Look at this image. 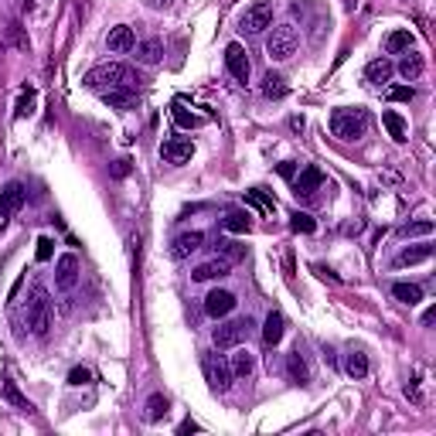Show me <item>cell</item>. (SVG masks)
<instances>
[{"label": "cell", "mask_w": 436, "mask_h": 436, "mask_svg": "<svg viewBox=\"0 0 436 436\" xmlns=\"http://www.w3.org/2000/svg\"><path fill=\"white\" fill-rule=\"evenodd\" d=\"M225 69H229V76H232L236 82H249L253 65H249V55H246V48H242L239 41H232V45L225 48Z\"/></svg>", "instance_id": "obj_9"}, {"label": "cell", "mask_w": 436, "mask_h": 436, "mask_svg": "<svg viewBox=\"0 0 436 436\" xmlns=\"http://www.w3.org/2000/svg\"><path fill=\"white\" fill-rule=\"evenodd\" d=\"M144 3H147L150 10H168V7H171V0H144Z\"/></svg>", "instance_id": "obj_43"}, {"label": "cell", "mask_w": 436, "mask_h": 436, "mask_svg": "<svg viewBox=\"0 0 436 436\" xmlns=\"http://www.w3.org/2000/svg\"><path fill=\"white\" fill-rule=\"evenodd\" d=\"M297 48H300V31L293 24H276L273 34H269V41H266L269 58L273 62H286V58L297 55Z\"/></svg>", "instance_id": "obj_4"}, {"label": "cell", "mask_w": 436, "mask_h": 436, "mask_svg": "<svg viewBox=\"0 0 436 436\" xmlns=\"http://www.w3.org/2000/svg\"><path fill=\"white\" fill-rule=\"evenodd\" d=\"M385 95H389L392 102H413V99H416V89L413 86H392V89H385Z\"/></svg>", "instance_id": "obj_35"}, {"label": "cell", "mask_w": 436, "mask_h": 436, "mask_svg": "<svg viewBox=\"0 0 436 436\" xmlns=\"http://www.w3.org/2000/svg\"><path fill=\"white\" fill-rule=\"evenodd\" d=\"M413 48V34L409 31H392L389 38H385V51L389 55H406Z\"/></svg>", "instance_id": "obj_25"}, {"label": "cell", "mask_w": 436, "mask_h": 436, "mask_svg": "<svg viewBox=\"0 0 436 436\" xmlns=\"http://www.w3.org/2000/svg\"><path fill=\"white\" fill-rule=\"evenodd\" d=\"M253 331V317H242V321H225V324H218L215 331H211V341H215V348L218 351H229L236 348L246 334Z\"/></svg>", "instance_id": "obj_6"}, {"label": "cell", "mask_w": 436, "mask_h": 436, "mask_svg": "<svg viewBox=\"0 0 436 436\" xmlns=\"http://www.w3.org/2000/svg\"><path fill=\"white\" fill-rule=\"evenodd\" d=\"M133 45H137V38H133V27H130V24L113 27V31H109V38H106V48H109V51H116V55L133 51Z\"/></svg>", "instance_id": "obj_14"}, {"label": "cell", "mask_w": 436, "mask_h": 436, "mask_svg": "<svg viewBox=\"0 0 436 436\" xmlns=\"http://www.w3.org/2000/svg\"><path fill=\"white\" fill-rule=\"evenodd\" d=\"M286 371H290V382H297V385H307L310 382V371H307V361L300 358V351H293L286 358Z\"/></svg>", "instance_id": "obj_24"}, {"label": "cell", "mask_w": 436, "mask_h": 436, "mask_svg": "<svg viewBox=\"0 0 436 436\" xmlns=\"http://www.w3.org/2000/svg\"><path fill=\"white\" fill-rule=\"evenodd\" d=\"M82 82H86L89 89H102V92H109V89H133V82H140V79H137V72H133L130 65L109 62V65L92 69Z\"/></svg>", "instance_id": "obj_1"}, {"label": "cell", "mask_w": 436, "mask_h": 436, "mask_svg": "<svg viewBox=\"0 0 436 436\" xmlns=\"http://www.w3.org/2000/svg\"><path fill=\"white\" fill-rule=\"evenodd\" d=\"M232 273V262L229 260H208V262H201V266H194V273H191V279L194 283H208V279H222V276H229Z\"/></svg>", "instance_id": "obj_13"}, {"label": "cell", "mask_w": 436, "mask_h": 436, "mask_svg": "<svg viewBox=\"0 0 436 436\" xmlns=\"http://www.w3.org/2000/svg\"><path fill=\"white\" fill-rule=\"evenodd\" d=\"M201 242H205V236H201V232H184V236H177V239H174L171 256H174V260H187L191 253H198V249H201Z\"/></svg>", "instance_id": "obj_17"}, {"label": "cell", "mask_w": 436, "mask_h": 436, "mask_svg": "<svg viewBox=\"0 0 436 436\" xmlns=\"http://www.w3.org/2000/svg\"><path fill=\"white\" fill-rule=\"evenodd\" d=\"M345 371H348L351 378H365L368 375V358L361 351H351L348 358H345Z\"/></svg>", "instance_id": "obj_31"}, {"label": "cell", "mask_w": 436, "mask_h": 436, "mask_svg": "<svg viewBox=\"0 0 436 436\" xmlns=\"http://www.w3.org/2000/svg\"><path fill=\"white\" fill-rule=\"evenodd\" d=\"M102 102L113 109H133L137 95H133V89H109V92H102Z\"/></svg>", "instance_id": "obj_21"}, {"label": "cell", "mask_w": 436, "mask_h": 436, "mask_svg": "<svg viewBox=\"0 0 436 436\" xmlns=\"http://www.w3.org/2000/svg\"><path fill=\"white\" fill-rule=\"evenodd\" d=\"M10 38H14V45H17V48H24V51H27V38L21 34V27H17V24H10Z\"/></svg>", "instance_id": "obj_41"}, {"label": "cell", "mask_w": 436, "mask_h": 436, "mask_svg": "<svg viewBox=\"0 0 436 436\" xmlns=\"http://www.w3.org/2000/svg\"><path fill=\"white\" fill-rule=\"evenodd\" d=\"M24 198H27V191H24V184H21V181H10V184L0 191V232L7 229L10 215L24 205Z\"/></svg>", "instance_id": "obj_8"}, {"label": "cell", "mask_w": 436, "mask_h": 436, "mask_svg": "<svg viewBox=\"0 0 436 436\" xmlns=\"http://www.w3.org/2000/svg\"><path fill=\"white\" fill-rule=\"evenodd\" d=\"M51 246H55V242H51L48 236H41V239H38V260H41V262L51 260Z\"/></svg>", "instance_id": "obj_40"}, {"label": "cell", "mask_w": 436, "mask_h": 436, "mask_svg": "<svg viewBox=\"0 0 436 436\" xmlns=\"http://www.w3.org/2000/svg\"><path fill=\"white\" fill-rule=\"evenodd\" d=\"M218 249H222V260H229V262L246 256V246H239V242H218Z\"/></svg>", "instance_id": "obj_37"}, {"label": "cell", "mask_w": 436, "mask_h": 436, "mask_svg": "<svg viewBox=\"0 0 436 436\" xmlns=\"http://www.w3.org/2000/svg\"><path fill=\"white\" fill-rule=\"evenodd\" d=\"M321 184H324V174H321V168H303V171H300V177L293 181L297 194H303V198H307V194H314Z\"/></svg>", "instance_id": "obj_19"}, {"label": "cell", "mask_w": 436, "mask_h": 436, "mask_svg": "<svg viewBox=\"0 0 436 436\" xmlns=\"http://www.w3.org/2000/svg\"><path fill=\"white\" fill-rule=\"evenodd\" d=\"M0 395H3V399H7L14 409H21V413H31V402H27L21 392H17V385H14V382H3V385H0Z\"/></svg>", "instance_id": "obj_30"}, {"label": "cell", "mask_w": 436, "mask_h": 436, "mask_svg": "<svg viewBox=\"0 0 436 436\" xmlns=\"http://www.w3.org/2000/svg\"><path fill=\"white\" fill-rule=\"evenodd\" d=\"M392 297L413 307V303L423 300V286H416V283H395V286H392Z\"/></svg>", "instance_id": "obj_28"}, {"label": "cell", "mask_w": 436, "mask_h": 436, "mask_svg": "<svg viewBox=\"0 0 436 436\" xmlns=\"http://www.w3.org/2000/svg\"><path fill=\"white\" fill-rule=\"evenodd\" d=\"M392 72H395V65H392L389 58H375V62H368L365 79H368L371 86H385V82L392 79Z\"/></svg>", "instance_id": "obj_18"}, {"label": "cell", "mask_w": 436, "mask_h": 436, "mask_svg": "<svg viewBox=\"0 0 436 436\" xmlns=\"http://www.w3.org/2000/svg\"><path fill=\"white\" fill-rule=\"evenodd\" d=\"M430 256H433V246L423 242V246H409V249H402L395 262H399V266H416V262H426Z\"/></svg>", "instance_id": "obj_22"}, {"label": "cell", "mask_w": 436, "mask_h": 436, "mask_svg": "<svg viewBox=\"0 0 436 436\" xmlns=\"http://www.w3.org/2000/svg\"><path fill=\"white\" fill-rule=\"evenodd\" d=\"M253 368H256L253 354H249V351H236V358H232V375H236V378H249Z\"/></svg>", "instance_id": "obj_29"}, {"label": "cell", "mask_w": 436, "mask_h": 436, "mask_svg": "<svg viewBox=\"0 0 436 436\" xmlns=\"http://www.w3.org/2000/svg\"><path fill=\"white\" fill-rule=\"evenodd\" d=\"M423 69H426V65H423V55H420V51H413V48H409V51H406V58L399 62V76H402L406 82H416V79L423 76Z\"/></svg>", "instance_id": "obj_20"}, {"label": "cell", "mask_w": 436, "mask_h": 436, "mask_svg": "<svg viewBox=\"0 0 436 436\" xmlns=\"http://www.w3.org/2000/svg\"><path fill=\"white\" fill-rule=\"evenodd\" d=\"M130 174V161H116L113 164V177H126Z\"/></svg>", "instance_id": "obj_42"}, {"label": "cell", "mask_w": 436, "mask_h": 436, "mask_svg": "<svg viewBox=\"0 0 436 436\" xmlns=\"http://www.w3.org/2000/svg\"><path fill=\"white\" fill-rule=\"evenodd\" d=\"M79 283V256L76 253H65L55 260V286L58 290H76Z\"/></svg>", "instance_id": "obj_10"}, {"label": "cell", "mask_w": 436, "mask_h": 436, "mask_svg": "<svg viewBox=\"0 0 436 436\" xmlns=\"http://www.w3.org/2000/svg\"><path fill=\"white\" fill-rule=\"evenodd\" d=\"M177 433H198V423H191V420H184V423L177 426Z\"/></svg>", "instance_id": "obj_44"}, {"label": "cell", "mask_w": 436, "mask_h": 436, "mask_svg": "<svg viewBox=\"0 0 436 436\" xmlns=\"http://www.w3.org/2000/svg\"><path fill=\"white\" fill-rule=\"evenodd\" d=\"M262 95H266V99H283V95H286V82H283V76L269 72V76L262 79Z\"/></svg>", "instance_id": "obj_32"}, {"label": "cell", "mask_w": 436, "mask_h": 436, "mask_svg": "<svg viewBox=\"0 0 436 436\" xmlns=\"http://www.w3.org/2000/svg\"><path fill=\"white\" fill-rule=\"evenodd\" d=\"M171 116H174V123H177V126H184V130H194V126H201V123H205L201 116L187 113V109H184L181 102H174V106H171Z\"/></svg>", "instance_id": "obj_33"}, {"label": "cell", "mask_w": 436, "mask_h": 436, "mask_svg": "<svg viewBox=\"0 0 436 436\" xmlns=\"http://www.w3.org/2000/svg\"><path fill=\"white\" fill-rule=\"evenodd\" d=\"M31 106H34V92H27V95H21V102H17V109H14V116H17V119H24V116L31 113Z\"/></svg>", "instance_id": "obj_39"}, {"label": "cell", "mask_w": 436, "mask_h": 436, "mask_svg": "<svg viewBox=\"0 0 436 436\" xmlns=\"http://www.w3.org/2000/svg\"><path fill=\"white\" fill-rule=\"evenodd\" d=\"M382 123H385V130H389V137L395 140V144H402L406 140V119L399 116V113H382Z\"/></svg>", "instance_id": "obj_27"}, {"label": "cell", "mask_w": 436, "mask_h": 436, "mask_svg": "<svg viewBox=\"0 0 436 436\" xmlns=\"http://www.w3.org/2000/svg\"><path fill=\"white\" fill-rule=\"evenodd\" d=\"M133 48H137V62L147 65V69L161 65V58H164V45H161L157 38H147V41H140V45H133Z\"/></svg>", "instance_id": "obj_16"}, {"label": "cell", "mask_w": 436, "mask_h": 436, "mask_svg": "<svg viewBox=\"0 0 436 436\" xmlns=\"http://www.w3.org/2000/svg\"><path fill=\"white\" fill-rule=\"evenodd\" d=\"M51 317H55L51 297H48V290H45L41 283H34L31 293H27V328H31L38 338H45L48 328H51Z\"/></svg>", "instance_id": "obj_2"}, {"label": "cell", "mask_w": 436, "mask_h": 436, "mask_svg": "<svg viewBox=\"0 0 436 436\" xmlns=\"http://www.w3.org/2000/svg\"><path fill=\"white\" fill-rule=\"evenodd\" d=\"M290 229H293V232H303V236H310V232L317 229V222H314L307 211H293V218H290Z\"/></svg>", "instance_id": "obj_34"}, {"label": "cell", "mask_w": 436, "mask_h": 436, "mask_svg": "<svg viewBox=\"0 0 436 436\" xmlns=\"http://www.w3.org/2000/svg\"><path fill=\"white\" fill-rule=\"evenodd\" d=\"M273 24V3L269 0H256L253 7H246L242 14V31L246 34H262Z\"/></svg>", "instance_id": "obj_7"}, {"label": "cell", "mask_w": 436, "mask_h": 436, "mask_svg": "<svg viewBox=\"0 0 436 436\" xmlns=\"http://www.w3.org/2000/svg\"><path fill=\"white\" fill-rule=\"evenodd\" d=\"M232 310H236V293H229V290H218V286H215V290L205 297V314H208V317H215V321H218V317H229Z\"/></svg>", "instance_id": "obj_11"}, {"label": "cell", "mask_w": 436, "mask_h": 436, "mask_svg": "<svg viewBox=\"0 0 436 436\" xmlns=\"http://www.w3.org/2000/svg\"><path fill=\"white\" fill-rule=\"evenodd\" d=\"M433 232V222L430 218H423V222H409V225H402V236L409 239V236H430Z\"/></svg>", "instance_id": "obj_36"}, {"label": "cell", "mask_w": 436, "mask_h": 436, "mask_svg": "<svg viewBox=\"0 0 436 436\" xmlns=\"http://www.w3.org/2000/svg\"><path fill=\"white\" fill-rule=\"evenodd\" d=\"M279 174H283L286 181H290V177H293V164H279Z\"/></svg>", "instance_id": "obj_45"}, {"label": "cell", "mask_w": 436, "mask_h": 436, "mask_svg": "<svg viewBox=\"0 0 436 436\" xmlns=\"http://www.w3.org/2000/svg\"><path fill=\"white\" fill-rule=\"evenodd\" d=\"M92 382V371L89 368H72L69 371V385H89Z\"/></svg>", "instance_id": "obj_38"}, {"label": "cell", "mask_w": 436, "mask_h": 436, "mask_svg": "<svg viewBox=\"0 0 436 436\" xmlns=\"http://www.w3.org/2000/svg\"><path fill=\"white\" fill-rule=\"evenodd\" d=\"M222 229H225V232H249V211L229 208L225 218H222Z\"/></svg>", "instance_id": "obj_23"}, {"label": "cell", "mask_w": 436, "mask_h": 436, "mask_svg": "<svg viewBox=\"0 0 436 436\" xmlns=\"http://www.w3.org/2000/svg\"><path fill=\"white\" fill-rule=\"evenodd\" d=\"M283 331H286V317H283L279 310H269V317H266V324H262V341H266V348H276V345L283 341Z\"/></svg>", "instance_id": "obj_15"}, {"label": "cell", "mask_w": 436, "mask_h": 436, "mask_svg": "<svg viewBox=\"0 0 436 436\" xmlns=\"http://www.w3.org/2000/svg\"><path fill=\"white\" fill-rule=\"evenodd\" d=\"M201 368H205V378H208V385H211L215 392H229V389H232L236 375H232V365H229L222 354H205V358H201Z\"/></svg>", "instance_id": "obj_5"}, {"label": "cell", "mask_w": 436, "mask_h": 436, "mask_svg": "<svg viewBox=\"0 0 436 436\" xmlns=\"http://www.w3.org/2000/svg\"><path fill=\"white\" fill-rule=\"evenodd\" d=\"M365 130H368V113L365 109H334L331 133L338 140H361Z\"/></svg>", "instance_id": "obj_3"}, {"label": "cell", "mask_w": 436, "mask_h": 436, "mask_svg": "<svg viewBox=\"0 0 436 436\" xmlns=\"http://www.w3.org/2000/svg\"><path fill=\"white\" fill-rule=\"evenodd\" d=\"M147 423H161L164 416H168V395L164 392H154L150 399H147Z\"/></svg>", "instance_id": "obj_26"}, {"label": "cell", "mask_w": 436, "mask_h": 436, "mask_svg": "<svg viewBox=\"0 0 436 436\" xmlns=\"http://www.w3.org/2000/svg\"><path fill=\"white\" fill-rule=\"evenodd\" d=\"M191 154H194V144L191 140H184V137H174V140H168L164 147H161V157L168 161V164H187L191 161Z\"/></svg>", "instance_id": "obj_12"}]
</instances>
